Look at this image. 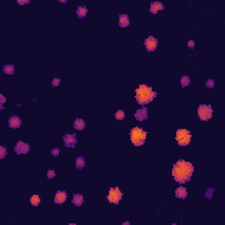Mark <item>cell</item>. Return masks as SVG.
<instances>
[{
  "mask_svg": "<svg viewBox=\"0 0 225 225\" xmlns=\"http://www.w3.org/2000/svg\"><path fill=\"white\" fill-rule=\"evenodd\" d=\"M192 134L187 129H178L176 133V141L180 146L188 145L192 139Z\"/></svg>",
  "mask_w": 225,
  "mask_h": 225,
  "instance_id": "obj_4",
  "label": "cell"
},
{
  "mask_svg": "<svg viewBox=\"0 0 225 225\" xmlns=\"http://www.w3.org/2000/svg\"><path fill=\"white\" fill-rule=\"evenodd\" d=\"M66 199H67V194H66V192H64V191H57L55 193L54 201H55V204L62 205L63 202H65Z\"/></svg>",
  "mask_w": 225,
  "mask_h": 225,
  "instance_id": "obj_12",
  "label": "cell"
},
{
  "mask_svg": "<svg viewBox=\"0 0 225 225\" xmlns=\"http://www.w3.org/2000/svg\"><path fill=\"white\" fill-rule=\"evenodd\" d=\"M175 195H176L177 198H179V199H186L187 197V191L186 187H179L176 189L175 191Z\"/></svg>",
  "mask_w": 225,
  "mask_h": 225,
  "instance_id": "obj_15",
  "label": "cell"
},
{
  "mask_svg": "<svg viewBox=\"0 0 225 225\" xmlns=\"http://www.w3.org/2000/svg\"><path fill=\"white\" fill-rule=\"evenodd\" d=\"M129 17L127 14H120L119 15V25L122 27H127L129 26Z\"/></svg>",
  "mask_w": 225,
  "mask_h": 225,
  "instance_id": "obj_14",
  "label": "cell"
},
{
  "mask_svg": "<svg viewBox=\"0 0 225 225\" xmlns=\"http://www.w3.org/2000/svg\"><path fill=\"white\" fill-rule=\"evenodd\" d=\"M195 46V41H193V40H190L188 42H187V47H188L190 49H194Z\"/></svg>",
  "mask_w": 225,
  "mask_h": 225,
  "instance_id": "obj_31",
  "label": "cell"
},
{
  "mask_svg": "<svg viewBox=\"0 0 225 225\" xmlns=\"http://www.w3.org/2000/svg\"><path fill=\"white\" fill-rule=\"evenodd\" d=\"M29 151H30V145L22 141H18L17 144L14 147V152L18 155L28 154Z\"/></svg>",
  "mask_w": 225,
  "mask_h": 225,
  "instance_id": "obj_7",
  "label": "cell"
},
{
  "mask_svg": "<svg viewBox=\"0 0 225 225\" xmlns=\"http://www.w3.org/2000/svg\"><path fill=\"white\" fill-rule=\"evenodd\" d=\"M30 3V0H18V4L20 6H25V5H28Z\"/></svg>",
  "mask_w": 225,
  "mask_h": 225,
  "instance_id": "obj_32",
  "label": "cell"
},
{
  "mask_svg": "<svg viewBox=\"0 0 225 225\" xmlns=\"http://www.w3.org/2000/svg\"><path fill=\"white\" fill-rule=\"evenodd\" d=\"M147 132H145L143 128L135 127L130 130V138L132 143L135 146H141L144 144L146 140Z\"/></svg>",
  "mask_w": 225,
  "mask_h": 225,
  "instance_id": "obj_3",
  "label": "cell"
},
{
  "mask_svg": "<svg viewBox=\"0 0 225 225\" xmlns=\"http://www.w3.org/2000/svg\"><path fill=\"white\" fill-rule=\"evenodd\" d=\"M7 155V151H6V147L1 146L0 147V158L3 159V158L6 157Z\"/></svg>",
  "mask_w": 225,
  "mask_h": 225,
  "instance_id": "obj_26",
  "label": "cell"
},
{
  "mask_svg": "<svg viewBox=\"0 0 225 225\" xmlns=\"http://www.w3.org/2000/svg\"><path fill=\"white\" fill-rule=\"evenodd\" d=\"M135 118L138 122H143L148 120V108L143 106L141 109H137L135 114Z\"/></svg>",
  "mask_w": 225,
  "mask_h": 225,
  "instance_id": "obj_10",
  "label": "cell"
},
{
  "mask_svg": "<svg viewBox=\"0 0 225 225\" xmlns=\"http://www.w3.org/2000/svg\"><path fill=\"white\" fill-rule=\"evenodd\" d=\"M60 84H61V79L56 78H55L53 79V81H52V85H53L54 87L60 85Z\"/></svg>",
  "mask_w": 225,
  "mask_h": 225,
  "instance_id": "obj_30",
  "label": "cell"
},
{
  "mask_svg": "<svg viewBox=\"0 0 225 225\" xmlns=\"http://www.w3.org/2000/svg\"><path fill=\"white\" fill-rule=\"evenodd\" d=\"M213 109L211 106L208 105H201L198 107V116L201 121H208L212 118Z\"/></svg>",
  "mask_w": 225,
  "mask_h": 225,
  "instance_id": "obj_5",
  "label": "cell"
},
{
  "mask_svg": "<svg viewBox=\"0 0 225 225\" xmlns=\"http://www.w3.org/2000/svg\"><path fill=\"white\" fill-rule=\"evenodd\" d=\"M85 126H86V124H85V122L83 119H76L73 123L74 128L78 129V131L83 130L85 128Z\"/></svg>",
  "mask_w": 225,
  "mask_h": 225,
  "instance_id": "obj_17",
  "label": "cell"
},
{
  "mask_svg": "<svg viewBox=\"0 0 225 225\" xmlns=\"http://www.w3.org/2000/svg\"><path fill=\"white\" fill-rule=\"evenodd\" d=\"M3 72L7 75H13L15 73V67L13 64H6L3 67Z\"/></svg>",
  "mask_w": 225,
  "mask_h": 225,
  "instance_id": "obj_20",
  "label": "cell"
},
{
  "mask_svg": "<svg viewBox=\"0 0 225 225\" xmlns=\"http://www.w3.org/2000/svg\"><path fill=\"white\" fill-rule=\"evenodd\" d=\"M191 83V80H190V78L188 76L185 75L183 76L182 78H180V84H181V86L182 87H186V86H188Z\"/></svg>",
  "mask_w": 225,
  "mask_h": 225,
  "instance_id": "obj_22",
  "label": "cell"
},
{
  "mask_svg": "<svg viewBox=\"0 0 225 225\" xmlns=\"http://www.w3.org/2000/svg\"><path fill=\"white\" fill-rule=\"evenodd\" d=\"M122 198V193L120 191L119 187L115 188H111L109 191V194L107 195V200L111 203L114 204H119L120 201Z\"/></svg>",
  "mask_w": 225,
  "mask_h": 225,
  "instance_id": "obj_6",
  "label": "cell"
},
{
  "mask_svg": "<svg viewBox=\"0 0 225 225\" xmlns=\"http://www.w3.org/2000/svg\"><path fill=\"white\" fill-rule=\"evenodd\" d=\"M131 224V223L130 222H125V223H123L122 225H130Z\"/></svg>",
  "mask_w": 225,
  "mask_h": 225,
  "instance_id": "obj_33",
  "label": "cell"
},
{
  "mask_svg": "<svg viewBox=\"0 0 225 225\" xmlns=\"http://www.w3.org/2000/svg\"><path fill=\"white\" fill-rule=\"evenodd\" d=\"M164 5L160 2H152L150 7V12L153 14H157L158 11L164 10Z\"/></svg>",
  "mask_w": 225,
  "mask_h": 225,
  "instance_id": "obj_13",
  "label": "cell"
},
{
  "mask_svg": "<svg viewBox=\"0 0 225 225\" xmlns=\"http://www.w3.org/2000/svg\"><path fill=\"white\" fill-rule=\"evenodd\" d=\"M60 149L59 148H54V149H52L51 151H50V153H51V155H53L54 157H58L59 156V153H60Z\"/></svg>",
  "mask_w": 225,
  "mask_h": 225,
  "instance_id": "obj_27",
  "label": "cell"
},
{
  "mask_svg": "<svg viewBox=\"0 0 225 225\" xmlns=\"http://www.w3.org/2000/svg\"><path fill=\"white\" fill-rule=\"evenodd\" d=\"M135 91H136L135 98L137 102L143 106L151 102L158 95L157 91H153L151 86H148L144 84L139 85V88Z\"/></svg>",
  "mask_w": 225,
  "mask_h": 225,
  "instance_id": "obj_2",
  "label": "cell"
},
{
  "mask_svg": "<svg viewBox=\"0 0 225 225\" xmlns=\"http://www.w3.org/2000/svg\"><path fill=\"white\" fill-rule=\"evenodd\" d=\"M214 192H215V190L214 188H208L207 189V191L204 194V196L207 198V199H211L212 198V196H213V194Z\"/></svg>",
  "mask_w": 225,
  "mask_h": 225,
  "instance_id": "obj_25",
  "label": "cell"
},
{
  "mask_svg": "<svg viewBox=\"0 0 225 225\" xmlns=\"http://www.w3.org/2000/svg\"><path fill=\"white\" fill-rule=\"evenodd\" d=\"M144 45L148 51L153 52L158 48V39L154 38L153 36L148 37L144 41Z\"/></svg>",
  "mask_w": 225,
  "mask_h": 225,
  "instance_id": "obj_9",
  "label": "cell"
},
{
  "mask_svg": "<svg viewBox=\"0 0 225 225\" xmlns=\"http://www.w3.org/2000/svg\"><path fill=\"white\" fill-rule=\"evenodd\" d=\"M205 85L207 86V88H209V89H211V88H214L215 87V80L214 79H207V81L205 82Z\"/></svg>",
  "mask_w": 225,
  "mask_h": 225,
  "instance_id": "obj_24",
  "label": "cell"
},
{
  "mask_svg": "<svg viewBox=\"0 0 225 225\" xmlns=\"http://www.w3.org/2000/svg\"><path fill=\"white\" fill-rule=\"evenodd\" d=\"M72 203L76 207H80L84 203V196L78 194H74L73 199H72Z\"/></svg>",
  "mask_w": 225,
  "mask_h": 225,
  "instance_id": "obj_16",
  "label": "cell"
},
{
  "mask_svg": "<svg viewBox=\"0 0 225 225\" xmlns=\"http://www.w3.org/2000/svg\"><path fill=\"white\" fill-rule=\"evenodd\" d=\"M76 12H77L78 17L79 18H83L86 16V14H87V12H88V9H87L85 6H78V9H77Z\"/></svg>",
  "mask_w": 225,
  "mask_h": 225,
  "instance_id": "obj_19",
  "label": "cell"
},
{
  "mask_svg": "<svg viewBox=\"0 0 225 225\" xmlns=\"http://www.w3.org/2000/svg\"><path fill=\"white\" fill-rule=\"evenodd\" d=\"M62 141L64 145L68 148H74L77 143V135L65 134L62 136Z\"/></svg>",
  "mask_w": 225,
  "mask_h": 225,
  "instance_id": "obj_8",
  "label": "cell"
},
{
  "mask_svg": "<svg viewBox=\"0 0 225 225\" xmlns=\"http://www.w3.org/2000/svg\"><path fill=\"white\" fill-rule=\"evenodd\" d=\"M75 165H76V169L77 170H81L84 167H85L86 163H85V158L83 157H78L76 158V162H75Z\"/></svg>",
  "mask_w": 225,
  "mask_h": 225,
  "instance_id": "obj_18",
  "label": "cell"
},
{
  "mask_svg": "<svg viewBox=\"0 0 225 225\" xmlns=\"http://www.w3.org/2000/svg\"><path fill=\"white\" fill-rule=\"evenodd\" d=\"M55 177V172L54 170H49L48 171V179H54Z\"/></svg>",
  "mask_w": 225,
  "mask_h": 225,
  "instance_id": "obj_29",
  "label": "cell"
},
{
  "mask_svg": "<svg viewBox=\"0 0 225 225\" xmlns=\"http://www.w3.org/2000/svg\"><path fill=\"white\" fill-rule=\"evenodd\" d=\"M115 119L117 121H123L125 119V113L122 110H118L115 113Z\"/></svg>",
  "mask_w": 225,
  "mask_h": 225,
  "instance_id": "obj_23",
  "label": "cell"
},
{
  "mask_svg": "<svg viewBox=\"0 0 225 225\" xmlns=\"http://www.w3.org/2000/svg\"><path fill=\"white\" fill-rule=\"evenodd\" d=\"M60 2H61V3H66L67 1H66V0H63V1H62V0H60Z\"/></svg>",
  "mask_w": 225,
  "mask_h": 225,
  "instance_id": "obj_34",
  "label": "cell"
},
{
  "mask_svg": "<svg viewBox=\"0 0 225 225\" xmlns=\"http://www.w3.org/2000/svg\"><path fill=\"white\" fill-rule=\"evenodd\" d=\"M30 202H31V204H32L34 207H37V206H39V204H40V202H41V199H40L39 195H33V196L31 197Z\"/></svg>",
  "mask_w": 225,
  "mask_h": 225,
  "instance_id": "obj_21",
  "label": "cell"
},
{
  "mask_svg": "<svg viewBox=\"0 0 225 225\" xmlns=\"http://www.w3.org/2000/svg\"><path fill=\"white\" fill-rule=\"evenodd\" d=\"M6 97H5V96H4V95H3V94L1 93V94H0V109H1V110L4 109V106H3V105L6 103Z\"/></svg>",
  "mask_w": 225,
  "mask_h": 225,
  "instance_id": "obj_28",
  "label": "cell"
},
{
  "mask_svg": "<svg viewBox=\"0 0 225 225\" xmlns=\"http://www.w3.org/2000/svg\"><path fill=\"white\" fill-rule=\"evenodd\" d=\"M194 172V166L190 162H186L179 159L176 164H173L172 176L177 182L179 184L188 182Z\"/></svg>",
  "mask_w": 225,
  "mask_h": 225,
  "instance_id": "obj_1",
  "label": "cell"
},
{
  "mask_svg": "<svg viewBox=\"0 0 225 225\" xmlns=\"http://www.w3.org/2000/svg\"><path fill=\"white\" fill-rule=\"evenodd\" d=\"M9 127L12 128H18L22 124V120L18 115H12L9 118Z\"/></svg>",
  "mask_w": 225,
  "mask_h": 225,
  "instance_id": "obj_11",
  "label": "cell"
}]
</instances>
